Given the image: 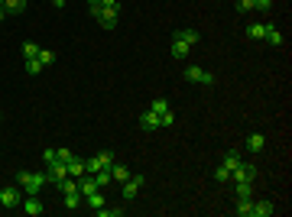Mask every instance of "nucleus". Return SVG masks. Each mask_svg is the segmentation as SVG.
Wrapping results in <instances>:
<instances>
[{
	"instance_id": "a211bd4d",
	"label": "nucleus",
	"mask_w": 292,
	"mask_h": 217,
	"mask_svg": "<svg viewBox=\"0 0 292 217\" xmlns=\"http://www.w3.org/2000/svg\"><path fill=\"white\" fill-rule=\"evenodd\" d=\"M127 178H130V169L120 166V162H114L111 166V182H127Z\"/></svg>"
},
{
	"instance_id": "c85d7f7f",
	"label": "nucleus",
	"mask_w": 292,
	"mask_h": 217,
	"mask_svg": "<svg viewBox=\"0 0 292 217\" xmlns=\"http://www.w3.org/2000/svg\"><path fill=\"white\" fill-rule=\"evenodd\" d=\"M26 72H29V75H39V72H42V62H39V59H26Z\"/></svg>"
},
{
	"instance_id": "20e7f679",
	"label": "nucleus",
	"mask_w": 292,
	"mask_h": 217,
	"mask_svg": "<svg viewBox=\"0 0 292 217\" xmlns=\"http://www.w3.org/2000/svg\"><path fill=\"white\" fill-rule=\"evenodd\" d=\"M185 78H188L191 84H202V88H211V84H214V75L205 72V68H198V65H188V68H185Z\"/></svg>"
},
{
	"instance_id": "cd10ccee",
	"label": "nucleus",
	"mask_w": 292,
	"mask_h": 217,
	"mask_svg": "<svg viewBox=\"0 0 292 217\" xmlns=\"http://www.w3.org/2000/svg\"><path fill=\"white\" fill-rule=\"evenodd\" d=\"M84 201H88L91 207H101V204H104V195H101V188H98V191H91V195L84 198Z\"/></svg>"
},
{
	"instance_id": "e433bc0d",
	"label": "nucleus",
	"mask_w": 292,
	"mask_h": 217,
	"mask_svg": "<svg viewBox=\"0 0 292 217\" xmlns=\"http://www.w3.org/2000/svg\"><path fill=\"white\" fill-rule=\"evenodd\" d=\"M0 20H7V10H4V0H0Z\"/></svg>"
},
{
	"instance_id": "bb28decb",
	"label": "nucleus",
	"mask_w": 292,
	"mask_h": 217,
	"mask_svg": "<svg viewBox=\"0 0 292 217\" xmlns=\"http://www.w3.org/2000/svg\"><path fill=\"white\" fill-rule=\"evenodd\" d=\"M36 59H39L42 68H45V65H52V62H56V52H52V49H39V56H36Z\"/></svg>"
},
{
	"instance_id": "7ed1b4c3",
	"label": "nucleus",
	"mask_w": 292,
	"mask_h": 217,
	"mask_svg": "<svg viewBox=\"0 0 292 217\" xmlns=\"http://www.w3.org/2000/svg\"><path fill=\"white\" fill-rule=\"evenodd\" d=\"M23 201V188L20 185H7V188H0V207H20Z\"/></svg>"
},
{
	"instance_id": "0eeeda50",
	"label": "nucleus",
	"mask_w": 292,
	"mask_h": 217,
	"mask_svg": "<svg viewBox=\"0 0 292 217\" xmlns=\"http://www.w3.org/2000/svg\"><path fill=\"white\" fill-rule=\"evenodd\" d=\"M91 13H94V20L101 23L104 29H114V26H117V20H120L117 10H104V7H98V10H91Z\"/></svg>"
},
{
	"instance_id": "6e6552de",
	"label": "nucleus",
	"mask_w": 292,
	"mask_h": 217,
	"mask_svg": "<svg viewBox=\"0 0 292 217\" xmlns=\"http://www.w3.org/2000/svg\"><path fill=\"white\" fill-rule=\"evenodd\" d=\"M20 207L26 211L29 217H39V214H45V204L39 201V195H26V201H20Z\"/></svg>"
},
{
	"instance_id": "9b49d317",
	"label": "nucleus",
	"mask_w": 292,
	"mask_h": 217,
	"mask_svg": "<svg viewBox=\"0 0 292 217\" xmlns=\"http://www.w3.org/2000/svg\"><path fill=\"white\" fill-rule=\"evenodd\" d=\"M244 36L253 42H263V36H266V23H247L244 26Z\"/></svg>"
},
{
	"instance_id": "ddd939ff",
	"label": "nucleus",
	"mask_w": 292,
	"mask_h": 217,
	"mask_svg": "<svg viewBox=\"0 0 292 217\" xmlns=\"http://www.w3.org/2000/svg\"><path fill=\"white\" fill-rule=\"evenodd\" d=\"M273 214H276V204H273V201H253L250 217H273Z\"/></svg>"
},
{
	"instance_id": "f03ea898",
	"label": "nucleus",
	"mask_w": 292,
	"mask_h": 217,
	"mask_svg": "<svg viewBox=\"0 0 292 217\" xmlns=\"http://www.w3.org/2000/svg\"><path fill=\"white\" fill-rule=\"evenodd\" d=\"M114 162H117V156L104 149V152H98L94 159H88V162H84V166H88V175H94V172H101V169H111Z\"/></svg>"
},
{
	"instance_id": "2eb2a0df",
	"label": "nucleus",
	"mask_w": 292,
	"mask_h": 217,
	"mask_svg": "<svg viewBox=\"0 0 292 217\" xmlns=\"http://www.w3.org/2000/svg\"><path fill=\"white\" fill-rule=\"evenodd\" d=\"M4 10L7 17H20V13H26V0H4Z\"/></svg>"
},
{
	"instance_id": "f3484780",
	"label": "nucleus",
	"mask_w": 292,
	"mask_h": 217,
	"mask_svg": "<svg viewBox=\"0 0 292 217\" xmlns=\"http://www.w3.org/2000/svg\"><path fill=\"white\" fill-rule=\"evenodd\" d=\"M240 162H244V159H240V156H237V152H234V149H230V152H224V156H221V166H224V169H227V172H234V169H237V166H240Z\"/></svg>"
},
{
	"instance_id": "4be33fe9",
	"label": "nucleus",
	"mask_w": 292,
	"mask_h": 217,
	"mask_svg": "<svg viewBox=\"0 0 292 217\" xmlns=\"http://www.w3.org/2000/svg\"><path fill=\"white\" fill-rule=\"evenodd\" d=\"M237 198H253V182H234Z\"/></svg>"
},
{
	"instance_id": "2f4dec72",
	"label": "nucleus",
	"mask_w": 292,
	"mask_h": 217,
	"mask_svg": "<svg viewBox=\"0 0 292 217\" xmlns=\"http://www.w3.org/2000/svg\"><path fill=\"white\" fill-rule=\"evenodd\" d=\"M172 123H175V114H172V111L159 114V127H172Z\"/></svg>"
},
{
	"instance_id": "dca6fc26",
	"label": "nucleus",
	"mask_w": 292,
	"mask_h": 217,
	"mask_svg": "<svg viewBox=\"0 0 292 217\" xmlns=\"http://www.w3.org/2000/svg\"><path fill=\"white\" fill-rule=\"evenodd\" d=\"M263 42L282 45V33H279V26H276V23H266V36H263Z\"/></svg>"
},
{
	"instance_id": "473e14b6",
	"label": "nucleus",
	"mask_w": 292,
	"mask_h": 217,
	"mask_svg": "<svg viewBox=\"0 0 292 217\" xmlns=\"http://www.w3.org/2000/svg\"><path fill=\"white\" fill-rule=\"evenodd\" d=\"M214 182H230V172H227L224 166H218V169H214Z\"/></svg>"
},
{
	"instance_id": "1a4fd4ad",
	"label": "nucleus",
	"mask_w": 292,
	"mask_h": 217,
	"mask_svg": "<svg viewBox=\"0 0 292 217\" xmlns=\"http://www.w3.org/2000/svg\"><path fill=\"white\" fill-rule=\"evenodd\" d=\"M146 185V178L143 175H133V178H127L124 182V201H133L136 195H140V188Z\"/></svg>"
},
{
	"instance_id": "b1692460",
	"label": "nucleus",
	"mask_w": 292,
	"mask_h": 217,
	"mask_svg": "<svg viewBox=\"0 0 292 217\" xmlns=\"http://www.w3.org/2000/svg\"><path fill=\"white\" fill-rule=\"evenodd\" d=\"M94 214H98V217H120V214H124V207H107V204H101V207H94Z\"/></svg>"
},
{
	"instance_id": "412c9836",
	"label": "nucleus",
	"mask_w": 292,
	"mask_h": 217,
	"mask_svg": "<svg viewBox=\"0 0 292 217\" xmlns=\"http://www.w3.org/2000/svg\"><path fill=\"white\" fill-rule=\"evenodd\" d=\"M250 211H253V201H250V198H237L234 214H237V217H250Z\"/></svg>"
},
{
	"instance_id": "7c9ffc66",
	"label": "nucleus",
	"mask_w": 292,
	"mask_h": 217,
	"mask_svg": "<svg viewBox=\"0 0 292 217\" xmlns=\"http://www.w3.org/2000/svg\"><path fill=\"white\" fill-rule=\"evenodd\" d=\"M98 7H104V10H117L120 13V0H98ZM94 7V10H98Z\"/></svg>"
},
{
	"instance_id": "c9c22d12",
	"label": "nucleus",
	"mask_w": 292,
	"mask_h": 217,
	"mask_svg": "<svg viewBox=\"0 0 292 217\" xmlns=\"http://www.w3.org/2000/svg\"><path fill=\"white\" fill-rule=\"evenodd\" d=\"M52 7H56V10H62V7H65V0H52Z\"/></svg>"
},
{
	"instance_id": "9d476101",
	"label": "nucleus",
	"mask_w": 292,
	"mask_h": 217,
	"mask_svg": "<svg viewBox=\"0 0 292 217\" xmlns=\"http://www.w3.org/2000/svg\"><path fill=\"white\" fill-rule=\"evenodd\" d=\"M263 149H266V136L263 133H250L247 136V152H250V156H260Z\"/></svg>"
},
{
	"instance_id": "aec40b11",
	"label": "nucleus",
	"mask_w": 292,
	"mask_h": 217,
	"mask_svg": "<svg viewBox=\"0 0 292 217\" xmlns=\"http://www.w3.org/2000/svg\"><path fill=\"white\" fill-rule=\"evenodd\" d=\"M56 188L62 191V195H68V191H78V182H75L72 175H65V178H59V182H56Z\"/></svg>"
},
{
	"instance_id": "6ab92c4d",
	"label": "nucleus",
	"mask_w": 292,
	"mask_h": 217,
	"mask_svg": "<svg viewBox=\"0 0 292 217\" xmlns=\"http://www.w3.org/2000/svg\"><path fill=\"white\" fill-rule=\"evenodd\" d=\"M140 127H143V130H159V114L146 111L143 117H140Z\"/></svg>"
},
{
	"instance_id": "393cba45",
	"label": "nucleus",
	"mask_w": 292,
	"mask_h": 217,
	"mask_svg": "<svg viewBox=\"0 0 292 217\" xmlns=\"http://www.w3.org/2000/svg\"><path fill=\"white\" fill-rule=\"evenodd\" d=\"M39 49H42L39 42H23V59H36V56H39Z\"/></svg>"
},
{
	"instance_id": "f704fd0d",
	"label": "nucleus",
	"mask_w": 292,
	"mask_h": 217,
	"mask_svg": "<svg viewBox=\"0 0 292 217\" xmlns=\"http://www.w3.org/2000/svg\"><path fill=\"white\" fill-rule=\"evenodd\" d=\"M234 7H237V13H250L253 10V0H237Z\"/></svg>"
},
{
	"instance_id": "5701e85b",
	"label": "nucleus",
	"mask_w": 292,
	"mask_h": 217,
	"mask_svg": "<svg viewBox=\"0 0 292 217\" xmlns=\"http://www.w3.org/2000/svg\"><path fill=\"white\" fill-rule=\"evenodd\" d=\"M84 172H88V166H84V162H78V159L68 162V175H72V178H81Z\"/></svg>"
},
{
	"instance_id": "39448f33",
	"label": "nucleus",
	"mask_w": 292,
	"mask_h": 217,
	"mask_svg": "<svg viewBox=\"0 0 292 217\" xmlns=\"http://www.w3.org/2000/svg\"><path fill=\"white\" fill-rule=\"evenodd\" d=\"M257 178V166L253 162H240V166L230 172V182H253Z\"/></svg>"
},
{
	"instance_id": "a878e982",
	"label": "nucleus",
	"mask_w": 292,
	"mask_h": 217,
	"mask_svg": "<svg viewBox=\"0 0 292 217\" xmlns=\"http://www.w3.org/2000/svg\"><path fill=\"white\" fill-rule=\"evenodd\" d=\"M150 111H153V114H166V111H169V100H166V97H156V100L150 104Z\"/></svg>"
},
{
	"instance_id": "c756f323",
	"label": "nucleus",
	"mask_w": 292,
	"mask_h": 217,
	"mask_svg": "<svg viewBox=\"0 0 292 217\" xmlns=\"http://www.w3.org/2000/svg\"><path fill=\"white\" fill-rule=\"evenodd\" d=\"M253 10H260V13H270V10H273V0H253Z\"/></svg>"
},
{
	"instance_id": "4468645a",
	"label": "nucleus",
	"mask_w": 292,
	"mask_h": 217,
	"mask_svg": "<svg viewBox=\"0 0 292 217\" xmlns=\"http://www.w3.org/2000/svg\"><path fill=\"white\" fill-rule=\"evenodd\" d=\"M175 36H179L182 42H188L191 49H195V45L202 42V33H198V29H191V26H182V29H179V33H175Z\"/></svg>"
},
{
	"instance_id": "423d86ee",
	"label": "nucleus",
	"mask_w": 292,
	"mask_h": 217,
	"mask_svg": "<svg viewBox=\"0 0 292 217\" xmlns=\"http://www.w3.org/2000/svg\"><path fill=\"white\" fill-rule=\"evenodd\" d=\"M65 175H68V166H65L62 159H52V162H45V178H49L52 185H56L59 178H65Z\"/></svg>"
},
{
	"instance_id": "f8f14e48",
	"label": "nucleus",
	"mask_w": 292,
	"mask_h": 217,
	"mask_svg": "<svg viewBox=\"0 0 292 217\" xmlns=\"http://www.w3.org/2000/svg\"><path fill=\"white\" fill-rule=\"evenodd\" d=\"M169 56H172V59H185V56H191V45H188V42H182L179 36H172V45H169Z\"/></svg>"
},
{
	"instance_id": "72a5a7b5",
	"label": "nucleus",
	"mask_w": 292,
	"mask_h": 217,
	"mask_svg": "<svg viewBox=\"0 0 292 217\" xmlns=\"http://www.w3.org/2000/svg\"><path fill=\"white\" fill-rule=\"evenodd\" d=\"M56 159H62L65 166H68V162L75 159V152H72V149H56Z\"/></svg>"
},
{
	"instance_id": "f257e3e1",
	"label": "nucleus",
	"mask_w": 292,
	"mask_h": 217,
	"mask_svg": "<svg viewBox=\"0 0 292 217\" xmlns=\"http://www.w3.org/2000/svg\"><path fill=\"white\" fill-rule=\"evenodd\" d=\"M17 185L26 195H39V191L49 185V178H45V172H20L17 175Z\"/></svg>"
}]
</instances>
